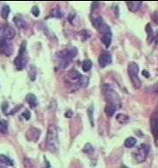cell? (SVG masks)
<instances>
[{
  "label": "cell",
  "instance_id": "24",
  "mask_svg": "<svg viewBox=\"0 0 158 168\" xmlns=\"http://www.w3.org/2000/svg\"><path fill=\"white\" fill-rule=\"evenodd\" d=\"M103 24H104V20H103V18L101 17H98V18H96L95 19L92 20V25L97 29H98Z\"/></svg>",
  "mask_w": 158,
  "mask_h": 168
},
{
  "label": "cell",
  "instance_id": "25",
  "mask_svg": "<svg viewBox=\"0 0 158 168\" xmlns=\"http://www.w3.org/2000/svg\"><path fill=\"white\" fill-rule=\"evenodd\" d=\"M9 13H10V7L8 5H4L3 8H2V11H1L2 18L4 19H7V18L9 16Z\"/></svg>",
  "mask_w": 158,
  "mask_h": 168
},
{
  "label": "cell",
  "instance_id": "12",
  "mask_svg": "<svg viewBox=\"0 0 158 168\" xmlns=\"http://www.w3.org/2000/svg\"><path fill=\"white\" fill-rule=\"evenodd\" d=\"M128 75L133 76V75H138L139 73V66L137 63L135 62H131L128 64Z\"/></svg>",
  "mask_w": 158,
  "mask_h": 168
},
{
  "label": "cell",
  "instance_id": "2",
  "mask_svg": "<svg viewBox=\"0 0 158 168\" xmlns=\"http://www.w3.org/2000/svg\"><path fill=\"white\" fill-rule=\"evenodd\" d=\"M65 83L69 84L71 86H77L80 87H86L89 83V79L85 76H83L77 70H70L67 75L65 76Z\"/></svg>",
  "mask_w": 158,
  "mask_h": 168
},
{
  "label": "cell",
  "instance_id": "28",
  "mask_svg": "<svg viewBox=\"0 0 158 168\" xmlns=\"http://www.w3.org/2000/svg\"><path fill=\"white\" fill-rule=\"evenodd\" d=\"M83 151H84V153H88V154H91V153H93V147L91 146V144H86Z\"/></svg>",
  "mask_w": 158,
  "mask_h": 168
},
{
  "label": "cell",
  "instance_id": "31",
  "mask_svg": "<svg viewBox=\"0 0 158 168\" xmlns=\"http://www.w3.org/2000/svg\"><path fill=\"white\" fill-rule=\"evenodd\" d=\"M66 117H69V118H70L71 117V116H72V111L71 110H68L66 113H65V115H64Z\"/></svg>",
  "mask_w": 158,
  "mask_h": 168
},
{
  "label": "cell",
  "instance_id": "11",
  "mask_svg": "<svg viewBox=\"0 0 158 168\" xmlns=\"http://www.w3.org/2000/svg\"><path fill=\"white\" fill-rule=\"evenodd\" d=\"M2 35H3V39H11L15 37L16 35V32L15 30L9 25H5L3 28V31H2Z\"/></svg>",
  "mask_w": 158,
  "mask_h": 168
},
{
  "label": "cell",
  "instance_id": "32",
  "mask_svg": "<svg viewBox=\"0 0 158 168\" xmlns=\"http://www.w3.org/2000/svg\"><path fill=\"white\" fill-rule=\"evenodd\" d=\"M142 75H143L145 77H147V78L149 77V72H148L147 70H143V71H142Z\"/></svg>",
  "mask_w": 158,
  "mask_h": 168
},
{
  "label": "cell",
  "instance_id": "21",
  "mask_svg": "<svg viewBox=\"0 0 158 168\" xmlns=\"http://www.w3.org/2000/svg\"><path fill=\"white\" fill-rule=\"evenodd\" d=\"M92 67V62L91 60H85L83 61V64H82V69L84 70V72H88L91 70Z\"/></svg>",
  "mask_w": 158,
  "mask_h": 168
},
{
  "label": "cell",
  "instance_id": "5",
  "mask_svg": "<svg viewBox=\"0 0 158 168\" xmlns=\"http://www.w3.org/2000/svg\"><path fill=\"white\" fill-rule=\"evenodd\" d=\"M98 30L102 34V37H101L102 43L106 46V48H108L112 43V32H111L110 27L107 25L103 24Z\"/></svg>",
  "mask_w": 158,
  "mask_h": 168
},
{
  "label": "cell",
  "instance_id": "20",
  "mask_svg": "<svg viewBox=\"0 0 158 168\" xmlns=\"http://www.w3.org/2000/svg\"><path fill=\"white\" fill-rule=\"evenodd\" d=\"M136 142H137V140H136L135 138L130 137V138H128L125 140L124 146H125V147H127V148H131V147H133V146H135L136 145Z\"/></svg>",
  "mask_w": 158,
  "mask_h": 168
},
{
  "label": "cell",
  "instance_id": "7",
  "mask_svg": "<svg viewBox=\"0 0 158 168\" xmlns=\"http://www.w3.org/2000/svg\"><path fill=\"white\" fill-rule=\"evenodd\" d=\"M13 52V46L11 43L4 39H0V54L4 56H10Z\"/></svg>",
  "mask_w": 158,
  "mask_h": 168
},
{
  "label": "cell",
  "instance_id": "8",
  "mask_svg": "<svg viewBox=\"0 0 158 168\" xmlns=\"http://www.w3.org/2000/svg\"><path fill=\"white\" fill-rule=\"evenodd\" d=\"M113 61L112 55L109 52H103L101 53L99 58H98V64L101 67H106V66L110 65Z\"/></svg>",
  "mask_w": 158,
  "mask_h": 168
},
{
  "label": "cell",
  "instance_id": "18",
  "mask_svg": "<svg viewBox=\"0 0 158 168\" xmlns=\"http://www.w3.org/2000/svg\"><path fill=\"white\" fill-rule=\"evenodd\" d=\"M130 79H131V82H132V84L133 86L135 87V89H138L142 87V81L141 79L138 77V75H133V76H130Z\"/></svg>",
  "mask_w": 158,
  "mask_h": 168
},
{
  "label": "cell",
  "instance_id": "3",
  "mask_svg": "<svg viewBox=\"0 0 158 168\" xmlns=\"http://www.w3.org/2000/svg\"><path fill=\"white\" fill-rule=\"evenodd\" d=\"M103 93L106 96V100L107 101L108 104H112L113 106H115L117 108V110L119 108H120V100L119 96L117 95V93L112 89V87L109 84H105L103 86Z\"/></svg>",
  "mask_w": 158,
  "mask_h": 168
},
{
  "label": "cell",
  "instance_id": "34",
  "mask_svg": "<svg viewBox=\"0 0 158 168\" xmlns=\"http://www.w3.org/2000/svg\"><path fill=\"white\" fill-rule=\"evenodd\" d=\"M122 168H126V167H122Z\"/></svg>",
  "mask_w": 158,
  "mask_h": 168
},
{
  "label": "cell",
  "instance_id": "13",
  "mask_svg": "<svg viewBox=\"0 0 158 168\" xmlns=\"http://www.w3.org/2000/svg\"><path fill=\"white\" fill-rule=\"evenodd\" d=\"M13 22L15 24V25L19 28V29H26L27 28V23L25 19H23L21 17L19 16H16L13 18Z\"/></svg>",
  "mask_w": 158,
  "mask_h": 168
},
{
  "label": "cell",
  "instance_id": "33",
  "mask_svg": "<svg viewBox=\"0 0 158 168\" xmlns=\"http://www.w3.org/2000/svg\"><path fill=\"white\" fill-rule=\"evenodd\" d=\"M0 168H3V167H2V166H0Z\"/></svg>",
  "mask_w": 158,
  "mask_h": 168
},
{
  "label": "cell",
  "instance_id": "26",
  "mask_svg": "<svg viewBox=\"0 0 158 168\" xmlns=\"http://www.w3.org/2000/svg\"><path fill=\"white\" fill-rule=\"evenodd\" d=\"M24 167H25V168H33L34 165L30 159L25 158L24 159Z\"/></svg>",
  "mask_w": 158,
  "mask_h": 168
},
{
  "label": "cell",
  "instance_id": "29",
  "mask_svg": "<svg viewBox=\"0 0 158 168\" xmlns=\"http://www.w3.org/2000/svg\"><path fill=\"white\" fill-rule=\"evenodd\" d=\"M31 11H32V13L33 14L34 17H39V15H40V10H39V8H38L37 6H33V7L32 8V10H31Z\"/></svg>",
  "mask_w": 158,
  "mask_h": 168
},
{
  "label": "cell",
  "instance_id": "30",
  "mask_svg": "<svg viewBox=\"0 0 158 168\" xmlns=\"http://www.w3.org/2000/svg\"><path fill=\"white\" fill-rule=\"evenodd\" d=\"M22 116L25 117L26 120H29V119H30V112H29V110H26V111L22 114Z\"/></svg>",
  "mask_w": 158,
  "mask_h": 168
},
{
  "label": "cell",
  "instance_id": "35",
  "mask_svg": "<svg viewBox=\"0 0 158 168\" xmlns=\"http://www.w3.org/2000/svg\"><path fill=\"white\" fill-rule=\"evenodd\" d=\"M126 168H127V167H126Z\"/></svg>",
  "mask_w": 158,
  "mask_h": 168
},
{
  "label": "cell",
  "instance_id": "10",
  "mask_svg": "<svg viewBox=\"0 0 158 168\" xmlns=\"http://www.w3.org/2000/svg\"><path fill=\"white\" fill-rule=\"evenodd\" d=\"M40 136V131L36 129V128H30L26 133V138L28 141H34L36 142Z\"/></svg>",
  "mask_w": 158,
  "mask_h": 168
},
{
  "label": "cell",
  "instance_id": "16",
  "mask_svg": "<svg viewBox=\"0 0 158 168\" xmlns=\"http://www.w3.org/2000/svg\"><path fill=\"white\" fill-rule=\"evenodd\" d=\"M151 131L153 132V135H154V138L157 141V116H156V113L155 115L152 117V120H151Z\"/></svg>",
  "mask_w": 158,
  "mask_h": 168
},
{
  "label": "cell",
  "instance_id": "27",
  "mask_svg": "<svg viewBox=\"0 0 158 168\" xmlns=\"http://www.w3.org/2000/svg\"><path fill=\"white\" fill-rule=\"evenodd\" d=\"M87 114H88V116H89V118H90L91 126H93L94 124H93V107H92V106H91V107L88 109V110H87Z\"/></svg>",
  "mask_w": 158,
  "mask_h": 168
},
{
  "label": "cell",
  "instance_id": "23",
  "mask_svg": "<svg viewBox=\"0 0 158 168\" xmlns=\"http://www.w3.org/2000/svg\"><path fill=\"white\" fill-rule=\"evenodd\" d=\"M0 132L2 134H6L8 132V124L5 120L0 121Z\"/></svg>",
  "mask_w": 158,
  "mask_h": 168
},
{
  "label": "cell",
  "instance_id": "17",
  "mask_svg": "<svg viewBox=\"0 0 158 168\" xmlns=\"http://www.w3.org/2000/svg\"><path fill=\"white\" fill-rule=\"evenodd\" d=\"M116 110H117V108H116L115 106H113V105H112V104H108V103H107V105H106V108H105V113H106V115L107 117H113V116L114 115V113H115Z\"/></svg>",
  "mask_w": 158,
  "mask_h": 168
},
{
  "label": "cell",
  "instance_id": "9",
  "mask_svg": "<svg viewBox=\"0 0 158 168\" xmlns=\"http://www.w3.org/2000/svg\"><path fill=\"white\" fill-rule=\"evenodd\" d=\"M27 62V58L25 56V53H18V55L14 60V65L18 70H22Z\"/></svg>",
  "mask_w": 158,
  "mask_h": 168
},
{
  "label": "cell",
  "instance_id": "4",
  "mask_svg": "<svg viewBox=\"0 0 158 168\" xmlns=\"http://www.w3.org/2000/svg\"><path fill=\"white\" fill-rule=\"evenodd\" d=\"M149 153V146L148 145H142L133 153V158L138 163H142L146 160Z\"/></svg>",
  "mask_w": 158,
  "mask_h": 168
},
{
  "label": "cell",
  "instance_id": "22",
  "mask_svg": "<svg viewBox=\"0 0 158 168\" xmlns=\"http://www.w3.org/2000/svg\"><path fill=\"white\" fill-rule=\"evenodd\" d=\"M116 119H117V121H118L119 123H120V124H126V123L128 122L129 117H128V116H127V115H125V114L120 113V114H118V115L116 116Z\"/></svg>",
  "mask_w": 158,
  "mask_h": 168
},
{
  "label": "cell",
  "instance_id": "14",
  "mask_svg": "<svg viewBox=\"0 0 158 168\" xmlns=\"http://www.w3.org/2000/svg\"><path fill=\"white\" fill-rule=\"evenodd\" d=\"M126 4L128 7L129 11H131L132 12H136L140 9L142 3L141 1H136V2H127Z\"/></svg>",
  "mask_w": 158,
  "mask_h": 168
},
{
  "label": "cell",
  "instance_id": "1",
  "mask_svg": "<svg viewBox=\"0 0 158 168\" xmlns=\"http://www.w3.org/2000/svg\"><path fill=\"white\" fill-rule=\"evenodd\" d=\"M46 145L47 150L51 153H55L59 148L58 130L55 124H50L47 128Z\"/></svg>",
  "mask_w": 158,
  "mask_h": 168
},
{
  "label": "cell",
  "instance_id": "15",
  "mask_svg": "<svg viewBox=\"0 0 158 168\" xmlns=\"http://www.w3.org/2000/svg\"><path fill=\"white\" fill-rule=\"evenodd\" d=\"M26 102L28 103V104L30 105L31 108H35L37 106V104H38L37 98L33 94H27L26 97Z\"/></svg>",
  "mask_w": 158,
  "mask_h": 168
},
{
  "label": "cell",
  "instance_id": "6",
  "mask_svg": "<svg viewBox=\"0 0 158 168\" xmlns=\"http://www.w3.org/2000/svg\"><path fill=\"white\" fill-rule=\"evenodd\" d=\"M77 54V50L76 48H65L61 51H58L56 53V56L61 59L62 61H68L70 62L73 58L76 57Z\"/></svg>",
  "mask_w": 158,
  "mask_h": 168
},
{
  "label": "cell",
  "instance_id": "19",
  "mask_svg": "<svg viewBox=\"0 0 158 168\" xmlns=\"http://www.w3.org/2000/svg\"><path fill=\"white\" fill-rule=\"evenodd\" d=\"M0 163H1V164H4V165H5V166H8V167H12V166H13L12 160H10L7 156L3 155V154L0 155Z\"/></svg>",
  "mask_w": 158,
  "mask_h": 168
}]
</instances>
